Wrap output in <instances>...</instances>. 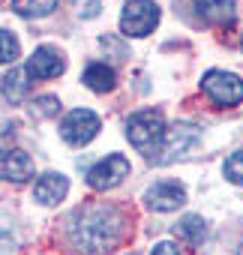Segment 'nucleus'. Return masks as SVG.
Returning a JSON list of instances; mask_svg holds the SVG:
<instances>
[{
  "label": "nucleus",
  "instance_id": "obj_6",
  "mask_svg": "<svg viewBox=\"0 0 243 255\" xmlns=\"http://www.w3.org/2000/svg\"><path fill=\"white\" fill-rule=\"evenodd\" d=\"M96 132H99V117H96L93 111H87V108L69 111V114L63 117V123H60V135H63V141H69V144H75V147L93 141Z\"/></svg>",
  "mask_w": 243,
  "mask_h": 255
},
{
  "label": "nucleus",
  "instance_id": "obj_21",
  "mask_svg": "<svg viewBox=\"0 0 243 255\" xmlns=\"http://www.w3.org/2000/svg\"><path fill=\"white\" fill-rule=\"evenodd\" d=\"M150 255H180V252H177V246H174V243L162 240V243H156V246H153V252H150Z\"/></svg>",
  "mask_w": 243,
  "mask_h": 255
},
{
  "label": "nucleus",
  "instance_id": "obj_20",
  "mask_svg": "<svg viewBox=\"0 0 243 255\" xmlns=\"http://www.w3.org/2000/svg\"><path fill=\"white\" fill-rule=\"evenodd\" d=\"M75 3H78V12H81L84 18L99 15V0H75Z\"/></svg>",
  "mask_w": 243,
  "mask_h": 255
},
{
  "label": "nucleus",
  "instance_id": "obj_16",
  "mask_svg": "<svg viewBox=\"0 0 243 255\" xmlns=\"http://www.w3.org/2000/svg\"><path fill=\"white\" fill-rule=\"evenodd\" d=\"M177 234H180L189 246H198V243L204 240V234H207L204 219H201V216H183L180 225H177Z\"/></svg>",
  "mask_w": 243,
  "mask_h": 255
},
{
  "label": "nucleus",
  "instance_id": "obj_4",
  "mask_svg": "<svg viewBox=\"0 0 243 255\" xmlns=\"http://www.w3.org/2000/svg\"><path fill=\"white\" fill-rule=\"evenodd\" d=\"M159 24V6L153 0H132L120 15V30L126 36H147Z\"/></svg>",
  "mask_w": 243,
  "mask_h": 255
},
{
  "label": "nucleus",
  "instance_id": "obj_17",
  "mask_svg": "<svg viewBox=\"0 0 243 255\" xmlns=\"http://www.w3.org/2000/svg\"><path fill=\"white\" fill-rule=\"evenodd\" d=\"M0 60H3L6 66L18 60V39H15V33L6 30V27L0 30Z\"/></svg>",
  "mask_w": 243,
  "mask_h": 255
},
{
  "label": "nucleus",
  "instance_id": "obj_18",
  "mask_svg": "<svg viewBox=\"0 0 243 255\" xmlns=\"http://www.w3.org/2000/svg\"><path fill=\"white\" fill-rule=\"evenodd\" d=\"M225 177H228L231 183L243 186V150H240V153H231V156L225 159Z\"/></svg>",
  "mask_w": 243,
  "mask_h": 255
},
{
  "label": "nucleus",
  "instance_id": "obj_3",
  "mask_svg": "<svg viewBox=\"0 0 243 255\" xmlns=\"http://www.w3.org/2000/svg\"><path fill=\"white\" fill-rule=\"evenodd\" d=\"M165 135V120L159 111H135L129 120H126V138L132 141V147L150 153Z\"/></svg>",
  "mask_w": 243,
  "mask_h": 255
},
{
  "label": "nucleus",
  "instance_id": "obj_1",
  "mask_svg": "<svg viewBox=\"0 0 243 255\" xmlns=\"http://www.w3.org/2000/svg\"><path fill=\"white\" fill-rule=\"evenodd\" d=\"M123 237V216L114 207H84L69 225V240L84 255H105Z\"/></svg>",
  "mask_w": 243,
  "mask_h": 255
},
{
  "label": "nucleus",
  "instance_id": "obj_13",
  "mask_svg": "<svg viewBox=\"0 0 243 255\" xmlns=\"http://www.w3.org/2000/svg\"><path fill=\"white\" fill-rule=\"evenodd\" d=\"M81 81H84L93 93H108V90H114V84H117L114 69H111V66H105V63H90V66L84 69Z\"/></svg>",
  "mask_w": 243,
  "mask_h": 255
},
{
  "label": "nucleus",
  "instance_id": "obj_12",
  "mask_svg": "<svg viewBox=\"0 0 243 255\" xmlns=\"http://www.w3.org/2000/svg\"><path fill=\"white\" fill-rule=\"evenodd\" d=\"M198 15L210 24H228L234 18V0H195Z\"/></svg>",
  "mask_w": 243,
  "mask_h": 255
},
{
  "label": "nucleus",
  "instance_id": "obj_8",
  "mask_svg": "<svg viewBox=\"0 0 243 255\" xmlns=\"http://www.w3.org/2000/svg\"><path fill=\"white\" fill-rule=\"evenodd\" d=\"M147 207L150 210H159V213H168V210H177L186 204V189L177 183V180H159L147 189L144 195Z\"/></svg>",
  "mask_w": 243,
  "mask_h": 255
},
{
  "label": "nucleus",
  "instance_id": "obj_22",
  "mask_svg": "<svg viewBox=\"0 0 243 255\" xmlns=\"http://www.w3.org/2000/svg\"><path fill=\"white\" fill-rule=\"evenodd\" d=\"M237 255H243V246H240V252H237Z\"/></svg>",
  "mask_w": 243,
  "mask_h": 255
},
{
  "label": "nucleus",
  "instance_id": "obj_15",
  "mask_svg": "<svg viewBox=\"0 0 243 255\" xmlns=\"http://www.w3.org/2000/svg\"><path fill=\"white\" fill-rule=\"evenodd\" d=\"M27 72H21V69H9L6 75H3V99L6 102H18L24 93H27Z\"/></svg>",
  "mask_w": 243,
  "mask_h": 255
},
{
  "label": "nucleus",
  "instance_id": "obj_19",
  "mask_svg": "<svg viewBox=\"0 0 243 255\" xmlns=\"http://www.w3.org/2000/svg\"><path fill=\"white\" fill-rule=\"evenodd\" d=\"M57 108H60V102H57L54 96H39V99L33 102V111H36L39 117H51V114H57Z\"/></svg>",
  "mask_w": 243,
  "mask_h": 255
},
{
  "label": "nucleus",
  "instance_id": "obj_14",
  "mask_svg": "<svg viewBox=\"0 0 243 255\" xmlns=\"http://www.w3.org/2000/svg\"><path fill=\"white\" fill-rule=\"evenodd\" d=\"M12 9L24 18H45L57 9V0H12Z\"/></svg>",
  "mask_w": 243,
  "mask_h": 255
},
{
  "label": "nucleus",
  "instance_id": "obj_2",
  "mask_svg": "<svg viewBox=\"0 0 243 255\" xmlns=\"http://www.w3.org/2000/svg\"><path fill=\"white\" fill-rule=\"evenodd\" d=\"M195 144H198V129H195V126L192 123H174V126L165 129L162 141L147 153V159L156 162V165H165V162H174L183 153H189Z\"/></svg>",
  "mask_w": 243,
  "mask_h": 255
},
{
  "label": "nucleus",
  "instance_id": "obj_10",
  "mask_svg": "<svg viewBox=\"0 0 243 255\" xmlns=\"http://www.w3.org/2000/svg\"><path fill=\"white\" fill-rule=\"evenodd\" d=\"M66 192H69V180L63 174H57V171L42 174L36 180V186H33V198L39 204H57V201L66 198Z\"/></svg>",
  "mask_w": 243,
  "mask_h": 255
},
{
  "label": "nucleus",
  "instance_id": "obj_11",
  "mask_svg": "<svg viewBox=\"0 0 243 255\" xmlns=\"http://www.w3.org/2000/svg\"><path fill=\"white\" fill-rule=\"evenodd\" d=\"M27 177H33V159L24 150H6L3 153V180L24 183Z\"/></svg>",
  "mask_w": 243,
  "mask_h": 255
},
{
  "label": "nucleus",
  "instance_id": "obj_5",
  "mask_svg": "<svg viewBox=\"0 0 243 255\" xmlns=\"http://www.w3.org/2000/svg\"><path fill=\"white\" fill-rule=\"evenodd\" d=\"M201 87H204V93H207L216 105H237V102H243V81H240L234 72L210 69V72L201 78Z\"/></svg>",
  "mask_w": 243,
  "mask_h": 255
},
{
  "label": "nucleus",
  "instance_id": "obj_9",
  "mask_svg": "<svg viewBox=\"0 0 243 255\" xmlns=\"http://www.w3.org/2000/svg\"><path fill=\"white\" fill-rule=\"evenodd\" d=\"M63 69H66L63 54H60L57 48H48V45L36 48L33 57L27 60V75H30V78H57Z\"/></svg>",
  "mask_w": 243,
  "mask_h": 255
},
{
  "label": "nucleus",
  "instance_id": "obj_7",
  "mask_svg": "<svg viewBox=\"0 0 243 255\" xmlns=\"http://www.w3.org/2000/svg\"><path fill=\"white\" fill-rule=\"evenodd\" d=\"M126 174H129V159L120 156V153H111L87 171V183L93 189H114Z\"/></svg>",
  "mask_w": 243,
  "mask_h": 255
}]
</instances>
